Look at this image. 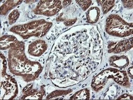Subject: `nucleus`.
I'll use <instances>...</instances> for the list:
<instances>
[{
  "instance_id": "obj_11",
  "label": "nucleus",
  "mask_w": 133,
  "mask_h": 100,
  "mask_svg": "<svg viewBox=\"0 0 133 100\" xmlns=\"http://www.w3.org/2000/svg\"><path fill=\"white\" fill-rule=\"evenodd\" d=\"M21 1H7L1 7V12L2 15H5L10 10L12 9L18 5L20 4Z\"/></svg>"
},
{
  "instance_id": "obj_9",
  "label": "nucleus",
  "mask_w": 133,
  "mask_h": 100,
  "mask_svg": "<svg viewBox=\"0 0 133 100\" xmlns=\"http://www.w3.org/2000/svg\"><path fill=\"white\" fill-rule=\"evenodd\" d=\"M110 65L117 68H125L129 65V61L127 57L125 56H113L109 59Z\"/></svg>"
},
{
  "instance_id": "obj_3",
  "label": "nucleus",
  "mask_w": 133,
  "mask_h": 100,
  "mask_svg": "<svg viewBox=\"0 0 133 100\" xmlns=\"http://www.w3.org/2000/svg\"><path fill=\"white\" fill-rule=\"evenodd\" d=\"M112 79L118 84L125 87H129L127 74L125 71H120L116 69L106 70L95 77L92 83V87L95 91L101 90L105 85L108 80Z\"/></svg>"
},
{
  "instance_id": "obj_8",
  "label": "nucleus",
  "mask_w": 133,
  "mask_h": 100,
  "mask_svg": "<svg viewBox=\"0 0 133 100\" xmlns=\"http://www.w3.org/2000/svg\"><path fill=\"white\" fill-rule=\"evenodd\" d=\"M32 84H29L23 90L24 95L22 96V99H42L45 93L43 86L39 90L32 89Z\"/></svg>"
},
{
  "instance_id": "obj_14",
  "label": "nucleus",
  "mask_w": 133,
  "mask_h": 100,
  "mask_svg": "<svg viewBox=\"0 0 133 100\" xmlns=\"http://www.w3.org/2000/svg\"><path fill=\"white\" fill-rule=\"evenodd\" d=\"M97 2L101 5L104 14L107 13L115 5V1H97Z\"/></svg>"
},
{
  "instance_id": "obj_18",
  "label": "nucleus",
  "mask_w": 133,
  "mask_h": 100,
  "mask_svg": "<svg viewBox=\"0 0 133 100\" xmlns=\"http://www.w3.org/2000/svg\"><path fill=\"white\" fill-rule=\"evenodd\" d=\"M123 3L124 7L127 9H132L133 7V2L132 1H122Z\"/></svg>"
},
{
  "instance_id": "obj_20",
  "label": "nucleus",
  "mask_w": 133,
  "mask_h": 100,
  "mask_svg": "<svg viewBox=\"0 0 133 100\" xmlns=\"http://www.w3.org/2000/svg\"><path fill=\"white\" fill-rule=\"evenodd\" d=\"M128 75L131 79H132V66L128 69Z\"/></svg>"
},
{
  "instance_id": "obj_4",
  "label": "nucleus",
  "mask_w": 133,
  "mask_h": 100,
  "mask_svg": "<svg viewBox=\"0 0 133 100\" xmlns=\"http://www.w3.org/2000/svg\"><path fill=\"white\" fill-rule=\"evenodd\" d=\"M105 30L111 36L126 37L132 35V23H128L118 15L111 14L107 19Z\"/></svg>"
},
{
  "instance_id": "obj_16",
  "label": "nucleus",
  "mask_w": 133,
  "mask_h": 100,
  "mask_svg": "<svg viewBox=\"0 0 133 100\" xmlns=\"http://www.w3.org/2000/svg\"><path fill=\"white\" fill-rule=\"evenodd\" d=\"M20 16V13L19 11L17 9L14 10L12 12H11L9 16L8 17V20H9V24L11 25L14 24H15L18 19L19 17Z\"/></svg>"
},
{
  "instance_id": "obj_13",
  "label": "nucleus",
  "mask_w": 133,
  "mask_h": 100,
  "mask_svg": "<svg viewBox=\"0 0 133 100\" xmlns=\"http://www.w3.org/2000/svg\"><path fill=\"white\" fill-rule=\"evenodd\" d=\"M90 90L87 88H84L76 92L70 98V99H90Z\"/></svg>"
},
{
  "instance_id": "obj_1",
  "label": "nucleus",
  "mask_w": 133,
  "mask_h": 100,
  "mask_svg": "<svg viewBox=\"0 0 133 100\" xmlns=\"http://www.w3.org/2000/svg\"><path fill=\"white\" fill-rule=\"evenodd\" d=\"M9 51V66L12 73L21 76L25 81L35 80L41 73L43 67L35 61L28 60L25 54V44L17 40L10 45Z\"/></svg>"
},
{
  "instance_id": "obj_12",
  "label": "nucleus",
  "mask_w": 133,
  "mask_h": 100,
  "mask_svg": "<svg viewBox=\"0 0 133 100\" xmlns=\"http://www.w3.org/2000/svg\"><path fill=\"white\" fill-rule=\"evenodd\" d=\"M17 39L13 36H4L1 38V50L10 48L11 44L16 41Z\"/></svg>"
},
{
  "instance_id": "obj_5",
  "label": "nucleus",
  "mask_w": 133,
  "mask_h": 100,
  "mask_svg": "<svg viewBox=\"0 0 133 100\" xmlns=\"http://www.w3.org/2000/svg\"><path fill=\"white\" fill-rule=\"evenodd\" d=\"M62 8L60 1H41L33 10V12L36 14L51 17L57 14Z\"/></svg>"
},
{
  "instance_id": "obj_17",
  "label": "nucleus",
  "mask_w": 133,
  "mask_h": 100,
  "mask_svg": "<svg viewBox=\"0 0 133 100\" xmlns=\"http://www.w3.org/2000/svg\"><path fill=\"white\" fill-rule=\"evenodd\" d=\"M76 2L80 5L84 11L88 9L92 4V1H76Z\"/></svg>"
},
{
  "instance_id": "obj_6",
  "label": "nucleus",
  "mask_w": 133,
  "mask_h": 100,
  "mask_svg": "<svg viewBox=\"0 0 133 100\" xmlns=\"http://www.w3.org/2000/svg\"><path fill=\"white\" fill-rule=\"evenodd\" d=\"M108 47L109 53H118L128 51L132 48V37L118 42H112L109 44Z\"/></svg>"
},
{
  "instance_id": "obj_15",
  "label": "nucleus",
  "mask_w": 133,
  "mask_h": 100,
  "mask_svg": "<svg viewBox=\"0 0 133 100\" xmlns=\"http://www.w3.org/2000/svg\"><path fill=\"white\" fill-rule=\"evenodd\" d=\"M72 92V90H58V91H55L52 93L50 94L48 97V99H51V98H53L54 97H59L60 96L63 95H66L70 93V92Z\"/></svg>"
},
{
  "instance_id": "obj_2",
  "label": "nucleus",
  "mask_w": 133,
  "mask_h": 100,
  "mask_svg": "<svg viewBox=\"0 0 133 100\" xmlns=\"http://www.w3.org/2000/svg\"><path fill=\"white\" fill-rule=\"evenodd\" d=\"M52 26V22L40 20L14 26L11 28L10 31L24 39H28L31 37H42L45 36Z\"/></svg>"
},
{
  "instance_id": "obj_7",
  "label": "nucleus",
  "mask_w": 133,
  "mask_h": 100,
  "mask_svg": "<svg viewBox=\"0 0 133 100\" xmlns=\"http://www.w3.org/2000/svg\"><path fill=\"white\" fill-rule=\"evenodd\" d=\"M48 44L43 40L39 39L31 43L28 47V53L33 56L39 57L46 51Z\"/></svg>"
},
{
  "instance_id": "obj_21",
  "label": "nucleus",
  "mask_w": 133,
  "mask_h": 100,
  "mask_svg": "<svg viewBox=\"0 0 133 100\" xmlns=\"http://www.w3.org/2000/svg\"><path fill=\"white\" fill-rule=\"evenodd\" d=\"M71 1H63L62 2H63V3L62 4H63V6H67L68 5H69V4L71 2Z\"/></svg>"
},
{
  "instance_id": "obj_19",
  "label": "nucleus",
  "mask_w": 133,
  "mask_h": 100,
  "mask_svg": "<svg viewBox=\"0 0 133 100\" xmlns=\"http://www.w3.org/2000/svg\"><path fill=\"white\" fill-rule=\"evenodd\" d=\"M132 96L131 95H129L127 94H125L121 95L120 96H119L117 99H132Z\"/></svg>"
},
{
  "instance_id": "obj_10",
  "label": "nucleus",
  "mask_w": 133,
  "mask_h": 100,
  "mask_svg": "<svg viewBox=\"0 0 133 100\" xmlns=\"http://www.w3.org/2000/svg\"><path fill=\"white\" fill-rule=\"evenodd\" d=\"M100 11L98 7H92L88 10L86 14L87 22L90 24H95L98 21Z\"/></svg>"
}]
</instances>
